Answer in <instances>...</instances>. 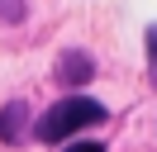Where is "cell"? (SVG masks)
Segmentation results:
<instances>
[{
  "instance_id": "cell-5",
  "label": "cell",
  "mask_w": 157,
  "mask_h": 152,
  "mask_svg": "<svg viewBox=\"0 0 157 152\" xmlns=\"http://www.w3.org/2000/svg\"><path fill=\"white\" fill-rule=\"evenodd\" d=\"M147 57H152V81H157V24L147 28Z\"/></svg>"
},
{
  "instance_id": "cell-4",
  "label": "cell",
  "mask_w": 157,
  "mask_h": 152,
  "mask_svg": "<svg viewBox=\"0 0 157 152\" xmlns=\"http://www.w3.org/2000/svg\"><path fill=\"white\" fill-rule=\"evenodd\" d=\"M62 152H105V147H100V142H86V138H76V142H67Z\"/></svg>"
},
{
  "instance_id": "cell-2",
  "label": "cell",
  "mask_w": 157,
  "mask_h": 152,
  "mask_svg": "<svg viewBox=\"0 0 157 152\" xmlns=\"http://www.w3.org/2000/svg\"><path fill=\"white\" fill-rule=\"evenodd\" d=\"M57 76L62 86H86L90 76H95V62H90V52H76V48H67V52L57 57Z\"/></svg>"
},
{
  "instance_id": "cell-3",
  "label": "cell",
  "mask_w": 157,
  "mask_h": 152,
  "mask_svg": "<svg viewBox=\"0 0 157 152\" xmlns=\"http://www.w3.org/2000/svg\"><path fill=\"white\" fill-rule=\"evenodd\" d=\"M24 133H29V104L14 100V104L0 109V138H5V142H19Z\"/></svg>"
},
{
  "instance_id": "cell-1",
  "label": "cell",
  "mask_w": 157,
  "mask_h": 152,
  "mask_svg": "<svg viewBox=\"0 0 157 152\" xmlns=\"http://www.w3.org/2000/svg\"><path fill=\"white\" fill-rule=\"evenodd\" d=\"M95 124H105V104L90 100V95H67V100H57L38 124H33V133H38L43 142H62L76 128H95Z\"/></svg>"
}]
</instances>
